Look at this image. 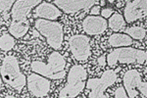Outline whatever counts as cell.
<instances>
[{
    "instance_id": "obj_1",
    "label": "cell",
    "mask_w": 147,
    "mask_h": 98,
    "mask_svg": "<svg viewBox=\"0 0 147 98\" xmlns=\"http://www.w3.org/2000/svg\"><path fill=\"white\" fill-rule=\"evenodd\" d=\"M66 59L58 51H53L49 55L48 62L34 61L30 64L34 73L50 80H61L66 76Z\"/></svg>"
},
{
    "instance_id": "obj_2",
    "label": "cell",
    "mask_w": 147,
    "mask_h": 98,
    "mask_svg": "<svg viewBox=\"0 0 147 98\" xmlns=\"http://www.w3.org/2000/svg\"><path fill=\"white\" fill-rule=\"evenodd\" d=\"M2 82L20 92L27 85V78L21 72L18 59L15 56H7L0 67Z\"/></svg>"
},
{
    "instance_id": "obj_3",
    "label": "cell",
    "mask_w": 147,
    "mask_h": 98,
    "mask_svg": "<svg viewBox=\"0 0 147 98\" xmlns=\"http://www.w3.org/2000/svg\"><path fill=\"white\" fill-rule=\"evenodd\" d=\"M87 72L80 65H75L70 69L67 83L59 92V98H75L84 91L86 84Z\"/></svg>"
},
{
    "instance_id": "obj_4",
    "label": "cell",
    "mask_w": 147,
    "mask_h": 98,
    "mask_svg": "<svg viewBox=\"0 0 147 98\" xmlns=\"http://www.w3.org/2000/svg\"><path fill=\"white\" fill-rule=\"evenodd\" d=\"M146 51L132 47H120L116 48L106 57V62L110 67L119 64H141L146 61Z\"/></svg>"
},
{
    "instance_id": "obj_5",
    "label": "cell",
    "mask_w": 147,
    "mask_h": 98,
    "mask_svg": "<svg viewBox=\"0 0 147 98\" xmlns=\"http://www.w3.org/2000/svg\"><path fill=\"white\" fill-rule=\"evenodd\" d=\"M34 27L40 34L46 39L49 46L54 50L61 48L64 40L63 26L56 21H47L42 19L35 20Z\"/></svg>"
},
{
    "instance_id": "obj_6",
    "label": "cell",
    "mask_w": 147,
    "mask_h": 98,
    "mask_svg": "<svg viewBox=\"0 0 147 98\" xmlns=\"http://www.w3.org/2000/svg\"><path fill=\"white\" fill-rule=\"evenodd\" d=\"M116 80H117V74L111 69L104 72L100 78L88 80L85 84L86 88L89 90L87 98H108L105 91L116 82Z\"/></svg>"
},
{
    "instance_id": "obj_7",
    "label": "cell",
    "mask_w": 147,
    "mask_h": 98,
    "mask_svg": "<svg viewBox=\"0 0 147 98\" xmlns=\"http://www.w3.org/2000/svg\"><path fill=\"white\" fill-rule=\"evenodd\" d=\"M123 82L127 98H136L139 92L144 98L147 97V83L142 80L140 74L136 69L125 72Z\"/></svg>"
},
{
    "instance_id": "obj_8",
    "label": "cell",
    "mask_w": 147,
    "mask_h": 98,
    "mask_svg": "<svg viewBox=\"0 0 147 98\" xmlns=\"http://www.w3.org/2000/svg\"><path fill=\"white\" fill-rule=\"evenodd\" d=\"M69 46L74 58L77 61L84 62L90 56V38L87 35L76 34L70 37Z\"/></svg>"
},
{
    "instance_id": "obj_9",
    "label": "cell",
    "mask_w": 147,
    "mask_h": 98,
    "mask_svg": "<svg viewBox=\"0 0 147 98\" xmlns=\"http://www.w3.org/2000/svg\"><path fill=\"white\" fill-rule=\"evenodd\" d=\"M27 87L28 91L36 97H43L50 90V82L44 76L32 73L27 78Z\"/></svg>"
},
{
    "instance_id": "obj_10",
    "label": "cell",
    "mask_w": 147,
    "mask_h": 98,
    "mask_svg": "<svg viewBox=\"0 0 147 98\" xmlns=\"http://www.w3.org/2000/svg\"><path fill=\"white\" fill-rule=\"evenodd\" d=\"M147 1L146 0H134L129 1L124 10V19L127 23H134L146 17Z\"/></svg>"
},
{
    "instance_id": "obj_11",
    "label": "cell",
    "mask_w": 147,
    "mask_h": 98,
    "mask_svg": "<svg viewBox=\"0 0 147 98\" xmlns=\"http://www.w3.org/2000/svg\"><path fill=\"white\" fill-rule=\"evenodd\" d=\"M97 1L94 0H54L53 4L61 12L66 14H74L79 11L93 7Z\"/></svg>"
},
{
    "instance_id": "obj_12",
    "label": "cell",
    "mask_w": 147,
    "mask_h": 98,
    "mask_svg": "<svg viewBox=\"0 0 147 98\" xmlns=\"http://www.w3.org/2000/svg\"><path fill=\"white\" fill-rule=\"evenodd\" d=\"M41 3L40 0H18L15 1L11 9V16L13 21L20 22L26 21L32 9Z\"/></svg>"
},
{
    "instance_id": "obj_13",
    "label": "cell",
    "mask_w": 147,
    "mask_h": 98,
    "mask_svg": "<svg viewBox=\"0 0 147 98\" xmlns=\"http://www.w3.org/2000/svg\"><path fill=\"white\" fill-rule=\"evenodd\" d=\"M107 28V21L99 16H87L82 22V28L87 35L101 34Z\"/></svg>"
},
{
    "instance_id": "obj_14",
    "label": "cell",
    "mask_w": 147,
    "mask_h": 98,
    "mask_svg": "<svg viewBox=\"0 0 147 98\" xmlns=\"http://www.w3.org/2000/svg\"><path fill=\"white\" fill-rule=\"evenodd\" d=\"M61 14H62V12L54 4H51L49 2H41L34 10V15L35 18L47 21L56 20L61 16Z\"/></svg>"
},
{
    "instance_id": "obj_15",
    "label": "cell",
    "mask_w": 147,
    "mask_h": 98,
    "mask_svg": "<svg viewBox=\"0 0 147 98\" xmlns=\"http://www.w3.org/2000/svg\"><path fill=\"white\" fill-rule=\"evenodd\" d=\"M28 28H30V22L28 20L20 21V22L13 21L9 27V32L13 37L21 38L26 35Z\"/></svg>"
},
{
    "instance_id": "obj_16",
    "label": "cell",
    "mask_w": 147,
    "mask_h": 98,
    "mask_svg": "<svg viewBox=\"0 0 147 98\" xmlns=\"http://www.w3.org/2000/svg\"><path fill=\"white\" fill-rule=\"evenodd\" d=\"M110 46L120 48V47H127L132 44V38L125 33H113L108 39Z\"/></svg>"
},
{
    "instance_id": "obj_17",
    "label": "cell",
    "mask_w": 147,
    "mask_h": 98,
    "mask_svg": "<svg viewBox=\"0 0 147 98\" xmlns=\"http://www.w3.org/2000/svg\"><path fill=\"white\" fill-rule=\"evenodd\" d=\"M108 26L114 32H120V30H125V21L121 14L119 13H115L109 18L108 21Z\"/></svg>"
},
{
    "instance_id": "obj_18",
    "label": "cell",
    "mask_w": 147,
    "mask_h": 98,
    "mask_svg": "<svg viewBox=\"0 0 147 98\" xmlns=\"http://www.w3.org/2000/svg\"><path fill=\"white\" fill-rule=\"evenodd\" d=\"M125 34L129 35L130 38H134L136 40H141L145 37L146 35V30L140 27H130L125 28Z\"/></svg>"
},
{
    "instance_id": "obj_19",
    "label": "cell",
    "mask_w": 147,
    "mask_h": 98,
    "mask_svg": "<svg viewBox=\"0 0 147 98\" xmlns=\"http://www.w3.org/2000/svg\"><path fill=\"white\" fill-rule=\"evenodd\" d=\"M15 45V38L11 34H3L0 37V49L3 51H9Z\"/></svg>"
},
{
    "instance_id": "obj_20",
    "label": "cell",
    "mask_w": 147,
    "mask_h": 98,
    "mask_svg": "<svg viewBox=\"0 0 147 98\" xmlns=\"http://www.w3.org/2000/svg\"><path fill=\"white\" fill-rule=\"evenodd\" d=\"M15 1L14 0H0V12L2 13L4 19H8V12L12 9Z\"/></svg>"
},
{
    "instance_id": "obj_21",
    "label": "cell",
    "mask_w": 147,
    "mask_h": 98,
    "mask_svg": "<svg viewBox=\"0 0 147 98\" xmlns=\"http://www.w3.org/2000/svg\"><path fill=\"white\" fill-rule=\"evenodd\" d=\"M115 98H127V94L124 87H119L115 91Z\"/></svg>"
},
{
    "instance_id": "obj_22",
    "label": "cell",
    "mask_w": 147,
    "mask_h": 98,
    "mask_svg": "<svg viewBox=\"0 0 147 98\" xmlns=\"http://www.w3.org/2000/svg\"><path fill=\"white\" fill-rule=\"evenodd\" d=\"M113 9H110V8H105V9H103L100 13H101V17L103 19H108V18H110L111 16L113 15Z\"/></svg>"
},
{
    "instance_id": "obj_23",
    "label": "cell",
    "mask_w": 147,
    "mask_h": 98,
    "mask_svg": "<svg viewBox=\"0 0 147 98\" xmlns=\"http://www.w3.org/2000/svg\"><path fill=\"white\" fill-rule=\"evenodd\" d=\"M100 12H101V9H100V6H98V5H94L93 7H91V9H90V14H91V16H97V15H99L100 14Z\"/></svg>"
},
{
    "instance_id": "obj_24",
    "label": "cell",
    "mask_w": 147,
    "mask_h": 98,
    "mask_svg": "<svg viewBox=\"0 0 147 98\" xmlns=\"http://www.w3.org/2000/svg\"><path fill=\"white\" fill-rule=\"evenodd\" d=\"M97 63H98V65L99 66H105L106 64H107V62H106V55L105 54H103L102 56L99 57L98 59H97Z\"/></svg>"
},
{
    "instance_id": "obj_25",
    "label": "cell",
    "mask_w": 147,
    "mask_h": 98,
    "mask_svg": "<svg viewBox=\"0 0 147 98\" xmlns=\"http://www.w3.org/2000/svg\"><path fill=\"white\" fill-rule=\"evenodd\" d=\"M2 85V78H1V76H0V87H1Z\"/></svg>"
},
{
    "instance_id": "obj_26",
    "label": "cell",
    "mask_w": 147,
    "mask_h": 98,
    "mask_svg": "<svg viewBox=\"0 0 147 98\" xmlns=\"http://www.w3.org/2000/svg\"><path fill=\"white\" fill-rule=\"evenodd\" d=\"M4 98H15V97H14V96H10V95H8V96L4 97Z\"/></svg>"
}]
</instances>
